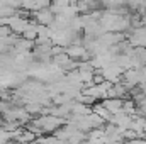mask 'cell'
I'll use <instances>...</instances> for the list:
<instances>
[{
  "mask_svg": "<svg viewBox=\"0 0 146 144\" xmlns=\"http://www.w3.org/2000/svg\"><path fill=\"white\" fill-rule=\"evenodd\" d=\"M92 114L99 115V117H100V119H104L106 122H109L110 119H112V114H110V112H109L106 107H104V105H102V102H100V104L97 102V104L92 107Z\"/></svg>",
  "mask_w": 146,
  "mask_h": 144,
  "instance_id": "obj_3",
  "label": "cell"
},
{
  "mask_svg": "<svg viewBox=\"0 0 146 144\" xmlns=\"http://www.w3.org/2000/svg\"><path fill=\"white\" fill-rule=\"evenodd\" d=\"M102 105L107 108L112 115H115V114H121L122 112L124 100L122 98H106V100H102Z\"/></svg>",
  "mask_w": 146,
  "mask_h": 144,
  "instance_id": "obj_2",
  "label": "cell"
},
{
  "mask_svg": "<svg viewBox=\"0 0 146 144\" xmlns=\"http://www.w3.org/2000/svg\"><path fill=\"white\" fill-rule=\"evenodd\" d=\"M34 19H36V22L39 26H46V27H49L53 22H54V19H56V15L53 14V10L49 9V7H46V9H42V10H39L34 14Z\"/></svg>",
  "mask_w": 146,
  "mask_h": 144,
  "instance_id": "obj_1",
  "label": "cell"
}]
</instances>
